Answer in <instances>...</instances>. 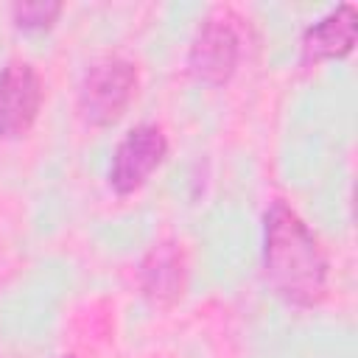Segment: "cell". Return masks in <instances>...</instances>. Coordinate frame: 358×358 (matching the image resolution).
Returning <instances> with one entry per match:
<instances>
[{
    "label": "cell",
    "instance_id": "cell-1",
    "mask_svg": "<svg viewBox=\"0 0 358 358\" xmlns=\"http://www.w3.org/2000/svg\"><path fill=\"white\" fill-rule=\"evenodd\" d=\"M263 271L271 291L296 308H313L327 294V257L308 224L274 201L263 215Z\"/></svg>",
    "mask_w": 358,
    "mask_h": 358
},
{
    "label": "cell",
    "instance_id": "cell-2",
    "mask_svg": "<svg viewBox=\"0 0 358 358\" xmlns=\"http://www.w3.org/2000/svg\"><path fill=\"white\" fill-rule=\"evenodd\" d=\"M137 92V67L129 59L106 56L95 62L78 87V112L90 126H112L123 117Z\"/></svg>",
    "mask_w": 358,
    "mask_h": 358
},
{
    "label": "cell",
    "instance_id": "cell-3",
    "mask_svg": "<svg viewBox=\"0 0 358 358\" xmlns=\"http://www.w3.org/2000/svg\"><path fill=\"white\" fill-rule=\"evenodd\" d=\"M241 59V28L238 20L227 11H218L207 17L190 45L187 53V70L196 81L221 87L232 78Z\"/></svg>",
    "mask_w": 358,
    "mask_h": 358
},
{
    "label": "cell",
    "instance_id": "cell-4",
    "mask_svg": "<svg viewBox=\"0 0 358 358\" xmlns=\"http://www.w3.org/2000/svg\"><path fill=\"white\" fill-rule=\"evenodd\" d=\"M168 154L165 131L154 123L134 126L112 151L109 162V185L115 193L129 196L145 185V179L162 165Z\"/></svg>",
    "mask_w": 358,
    "mask_h": 358
},
{
    "label": "cell",
    "instance_id": "cell-5",
    "mask_svg": "<svg viewBox=\"0 0 358 358\" xmlns=\"http://www.w3.org/2000/svg\"><path fill=\"white\" fill-rule=\"evenodd\" d=\"M42 106V78L28 62L0 70V137L17 140L31 131Z\"/></svg>",
    "mask_w": 358,
    "mask_h": 358
},
{
    "label": "cell",
    "instance_id": "cell-6",
    "mask_svg": "<svg viewBox=\"0 0 358 358\" xmlns=\"http://www.w3.org/2000/svg\"><path fill=\"white\" fill-rule=\"evenodd\" d=\"M358 36V11L350 3L336 6L322 20L305 28L302 34V64H316L324 59H341L352 50Z\"/></svg>",
    "mask_w": 358,
    "mask_h": 358
},
{
    "label": "cell",
    "instance_id": "cell-7",
    "mask_svg": "<svg viewBox=\"0 0 358 358\" xmlns=\"http://www.w3.org/2000/svg\"><path fill=\"white\" fill-rule=\"evenodd\" d=\"M185 280V255L176 243H157L140 263V291L154 308L176 305L182 299Z\"/></svg>",
    "mask_w": 358,
    "mask_h": 358
},
{
    "label": "cell",
    "instance_id": "cell-8",
    "mask_svg": "<svg viewBox=\"0 0 358 358\" xmlns=\"http://www.w3.org/2000/svg\"><path fill=\"white\" fill-rule=\"evenodd\" d=\"M62 14V3H14L11 6V17L17 28L25 31H45L56 22V17Z\"/></svg>",
    "mask_w": 358,
    "mask_h": 358
},
{
    "label": "cell",
    "instance_id": "cell-9",
    "mask_svg": "<svg viewBox=\"0 0 358 358\" xmlns=\"http://www.w3.org/2000/svg\"><path fill=\"white\" fill-rule=\"evenodd\" d=\"M67 358H73V355H67Z\"/></svg>",
    "mask_w": 358,
    "mask_h": 358
}]
</instances>
